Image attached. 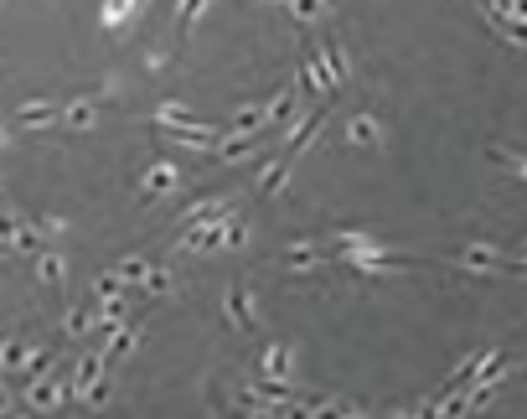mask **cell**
<instances>
[{"instance_id": "3957f363", "label": "cell", "mask_w": 527, "mask_h": 419, "mask_svg": "<svg viewBox=\"0 0 527 419\" xmlns=\"http://www.w3.org/2000/svg\"><path fill=\"white\" fill-rule=\"evenodd\" d=\"M26 363V347L21 342H0V373H6V368H21Z\"/></svg>"}, {"instance_id": "6da1fadb", "label": "cell", "mask_w": 527, "mask_h": 419, "mask_svg": "<svg viewBox=\"0 0 527 419\" xmlns=\"http://www.w3.org/2000/svg\"><path fill=\"white\" fill-rule=\"evenodd\" d=\"M57 399H62V388H57L52 378H37V383H31V394H26V404H31V409H52Z\"/></svg>"}, {"instance_id": "7a4b0ae2", "label": "cell", "mask_w": 527, "mask_h": 419, "mask_svg": "<svg viewBox=\"0 0 527 419\" xmlns=\"http://www.w3.org/2000/svg\"><path fill=\"white\" fill-rule=\"evenodd\" d=\"M52 114H57V104H26V109H16V125L31 130V125H47Z\"/></svg>"}, {"instance_id": "5b68a950", "label": "cell", "mask_w": 527, "mask_h": 419, "mask_svg": "<svg viewBox=\"0 0 527 419\" xmlns=\"http://www.w3.org/2000/svg\"><path fill=\"white\" fill-rule=\"evenodd\" d=\"M68 125H73V130L93 125V104H73V109H68Z\"/></svg>"}, {"instance_id": "277c9868", "label": "cell", "mask_w": 527, "mask_h": 419, "mask_svg": "<svg viewBox=\"0 0 527 419\" xmlns=\"http://www.w3.org/2000/svg\"><path fill=\"white\" fill-rule=\"evenodd\" d=\"M37 269H42V280H47V285H62V259H57V254H42Z\"/></svg>"}, {"instance_id": "8992f818", "label": "cell", "mask_w": 527, "mask_h": 419, "mask_svg": "<svg viewBox=\"0 0 527 419\" xmlns=\"http://www.w3.org/2000/svg\"><path fill=\"white\" fill-rule=\"evenodd\" d=\"M0 145H6V130H0Z\"/></svg>"}]
</instances>
